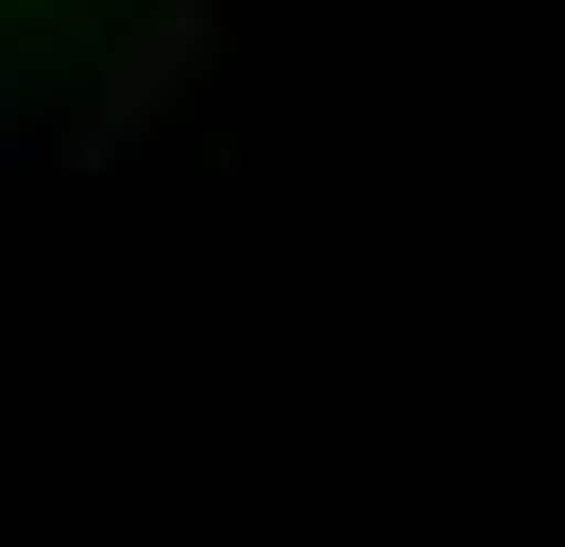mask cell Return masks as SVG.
<instances>
[{"mask_svg":"<svg viewBox=\"0 0 565 547\" xmlns=\"http://www.w3.org/2000/svg\"><path fill=\"white\" fill-rule=\"evenodd\" d=\"M189 68H206V18H154V34H138V52H120V86H104V137H86V154H120V137H138V120H154V103H172V86H189Z\"/></svg>","mask_w":565,"mask_h":547,"instance_id":"cell-1","label":"cell"}]
</instances>
